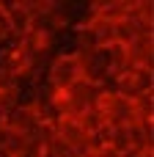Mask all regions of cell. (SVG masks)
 <instances>
[{
    "label": "cell",
    "instance_id": "obj_1",
    "mask_svg": "<svg viewBox=\"0 0 154 157\" xmlns=\"http://www.w3.org/2000/svg\"><path fill=\"white\" fill-rule=\"evenodd\" d=\"M47 80H50V88L55 94H63L69 91L77 80H83V72H80V61L74 52H61L50 61L47 66Z\"/></svg>",
    "mask_w": 154,
    "mask_h": 157
},
{
    "label": "cell",
    "instance_id": "obj_2",
    "mask_svg": "<svg viewBox=\"0 0 154 157\" xmlns=\"http://www.w3.org/2000/svg\"><path fill=\"white\" fill-rule=\"evenodd\" d=\"M39 113L33 108V102H17L8 113H6V127L11 132H19V135H33L39 130Z\"/></svg>",
    "mask_w": 154,
    "mask_h": 157
},
{
    "label": "cell",
    "instance_id": "obj_3",
    "mask_svg": "<svg viewBox=\"0 0 154 157\" xmlns=\"http://www.w3.org/2000/svg\"><path fill=\"white\" fill-rule=\"evenodd\" d=\"M127 58L132 66H154V36H138L132 44H127Z\"/></svg>",
    "mask_w": 154,
    "mask_h": 157
},
{
    "label": "cell",
    "instance_id": "obj_4",
    "mask_svg": "<svg viewBox=\"0 0 154 157\" xmlns=\"http://www.w3.org/2000/svg\"><path fill=\"white\" fill-rule=\"evenodd\" d=\"M77 121H80V127L85 130V135H91V132H96V130L105 127V113L99 110V105H94V108L83 110V113L77 116Z\"/></svg>",
    "mask_w": 154,
    "mask_h": 157
},
{
    "label": "cell",
    "instance_id": "obj_5",
    "mask_svg": "<svg viewBox=\"0 0 154 157\" xmlns=\"http://www.w3.org/2000/svg\"><path fill=\"white\" fill-rule=\"evenodd\" d=\"M121 157H154V149H130Z\"/></svg>",
    "mask_w": 154,
    "mask_h": 157
}]
</instances>
